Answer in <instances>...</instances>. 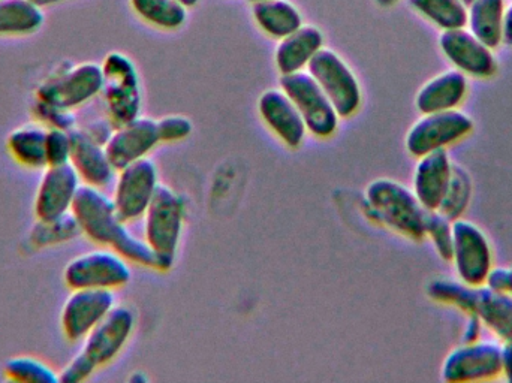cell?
<instances>
[{
  "instance_id": "6da1fadb",
  "label": "cell",
  "mask_w": 512,
  "mask_h": 383,
  "mask_svg": "<svg viewBox=\"0 0 512 383\" xmlns=\"http://www.w3.org/2000/svg\"><path fill=\"white\" fill-rule=\"evenodd\" d=\"M71 211L81 232L90 240L101 246L111 247L126 261L168 271L167 265L149 246L146 238L141 240L126 228L125 220H122L114 207L113 198L105 195L102 189L81 185Z\"/></svg>"
},
{
  "instance_id": "7a4b0ae2",
  "label": "cell",
  "mask_w": 512,
  "mask_h": 383,
  "mask_svg": "<svg viewBox=\"0 0 512 383\" xmlns=\"http://www.w3.org/2000/svg\"><path fill=\"white\" fill-rule=\"evenodd\" d=\"M427 295L474 315L502 342L512 340V295L489 285L471 286L462 280L436 279L427 286Z\"/></svg>"
},
{
  "instance_id": "3957f363",
  "label": "cell",
  "mask_w": 512,
  "mask_h": 383,
  "mask_svg": "<svg viewBox=\"0 0 512 383\" xmlns=\"http://www.w3.org/2000/svg\"><path fill=\"white\" fill-rule=\"evenodd\" d=\"M135 316L125 306L114 309L83 339L78 354L60 372V382L87 381L96 370L110 364L122 352L134 331Z\"/></svg>"
},
{
  "instance_id": "277c9868",
  "label": "cell",
  "mask_w": 512,
  "mask_h": 383,
  "mask_svg": "<svg viewBox=\"0 0 512 383\" xmlns=\"http://www.w3.org/2000/svg\"><path fill=\"white\" fill-rule=\"evenodd\" d=\"M366 201L376 220L412 240L426 238L427 210L414 191L391 179L373 180L366 189Z\"/></svg>"
},
{
  "instance_id": "5b68a950",
  "label": "cell",
  "mask_w": 512,
  "mask_h": 383,
  "mask_svg": "<svg viewBox=\"0 0 512 383\" xmlns=\"http://www.w3.org/2000/svg\"><path fill=\"white\" fill-rule=\"evenodd\" d=\"M185 204L173 189L159 185L144 213V238L171 270L179 249Z\"/></svg>"
},
{
  "instance_id": "8992f818",
  "label": "cell",
  "mask_w": 512,
  "mask_h": 383,
  "mask_svg": "<svg viewBox=\"0 0 512 383\" xmlns=\"http://www.w3.org/2000/svg\"><path fill=\"white\" fill-rule=\"evenodd\" d=\"M102 96L108 117L114 126L126 125L140 117L141 87L137 68L125 54H108L102 62Z\"/></svg>"
},
{
  "instance_id": "52a82bcc",
  "label": "cell",
  "mask_w": 512,
  "mask_h": 383,
  "mask_svg": "<svg viewBox=\"0 0 512 383\" xmlns=\"http://www.w3.org/2000/svg\"><path fill=\"white\" fill-rule=\"evenodd\" d=\"M104 72L98 63L84 62L51 75L36 89V101L74 111L102 92Z\"/></svg>"
},
{
  "instance_id": "ba28073f",
  "label": "cell",
  "mask_w": 512,
  "mask_h": 383,
  "mask_svg": "<svg viewBox=\"0 0 512 383\" xmlns=\"http://www.w3.org/2000/svg\"><path fill=\"white\" fill-rule=\"evenodd\" d=\"M307 72L324 90L340 119L357 113L363 98L360 83L339 54L322 47L310 60Z\"/></svg>"
},
{
  "instance_id": "9c48e42d",
  "label": "cell",
  "mask_w": 512,
  "mask_h": 383,
  "mask_svg": "<svg viewBox=\"0 0 512 383\" xmlns=\"http://www.w3.org/2000/svg\"><path fill=\"white\" fill-rule=\"evenodd\" d=\"M280 89L292 99L300 111L307 132L319 138L333 137L339 126V114L309 72L298 71L282 75Z\"/></svg>"
},
{
  "instance_id": "30bf717a",
  "label": "cell",
  "mask_w": 512,
  "mask_h": 383,
  "mask_svg": "<svg viewBox=\"0 0 512 383\" xmlns=\"http://www.w3.org/2000/svg\"><path fill=\"white\" fill-rule=\"evenodd\" d=\"M69 289L122 288L131 280L128 261L114 250H93L75 256L63 270Z\"/></svg>"
},
{
  "instance_id": "8fae6325",
  "label": "cell",
  "mask_w": 512,
  "mask_h": 383,
  "mask_svg": "<svg viewBox=\"0 0 512 383\" xmlns=\"http://www.w3.org/2000/svg\"><path fill=\"white\" fill-rule=\"evenodd\" d=\"M474 131V120L460 110L423 114L406 135V149L414 158L447 150Z\"/></svg>"
},
{
  "instance_id": "7c38bea8",
  "label": "cell",
  "mask_w": 512,
  "mask_h": 383,
  "mask_svg": "<svg viewBox=\"0 0 512 383\" xmlns=\"http://www.w3.org/2000/svg\"><path fill=\"white\" fill-rule=\"evenodd\" d=\"M453 258L457 276L466 285H487L493 271V252L483 229L465 219L453 222Z\"/></svg>"
},
{
  "instance_id": "4fadbf2b",
  "label": "cell",
  "mask_w": 512,
  "mask_h": 383,
  "mask_svg": "<svg viewBox=\"0 0 512 383\" xmlns=\"http://www.w3.org/2000/svg\"><path fill=\"white\" fill-rule=\"evenodd\" d=\"M501 375L502 345L496 342L463 343L442 364V379L450 383L493 381Z\"/></svg>"
},
{
  "instance_id": "5bb4252c",
  "label": "cell",
  "mask_w": 512,
  "mask_h": 383,
  "mask_svg": "<svg viewBox=\"0 0 512 383\" xmlns=\"http://www.w3.org/2000/svg\"><path fill=\"white\" fill-rule=\"evenodd\" d=\"M113 202L126 223L144 217L158 189V170L152 159L143 158L117 171Z\"/></svg>"
},
{
  "instance_id": "9a60e30c",
  "label": "cell",
  "mask_w": 512,
  "mask_h": 383,
  "mask_svg": "<svg viewBox=\"0 0 512 383\" xmlns=\"http://www.w3.org/2000/svg\"><path fill=\"white\" fill-rule=\"evenodd\" d=\"M116 306L110 289H72L60 313V327L69 342L83 340Z\"/></svg>"
},
{
  "instance_id": "2e32d148",
  "label": "cell",
  "mask_w": 512,
  "mask_h": 383,
  "mask_svg": "<svg viewBox=\"0 0 512 383\" xmlns=\"http://www.w3.org/2000/svg\"><path fill=\"white\" fill-rule=\"evenodd\" d=\"M444 56L466 77L487 80L498 72V60L489 45L477 38L468 27L444 30L439 38Z\"/></svg>"
},
{
  "instance_id": "e0dca14e",
  "label": "cell",
  "mask_w": 512,
  "mask_h": 383,
  "mask_svg": "<svg viewBox=\"0 0 512 383\" xmlns=\"http://www.w3.org/2000/svg\"><path fill=\"white\" fill-rule=\"evenodd\" d=\"M81 185L83 183L80 176L71 162L44 168L33 204L36 220L48 222L71 213L72 204Z\"/></svg>"
},
{
  "instance_id": "ac0fdd59",
  "label": "cell",
  "mask_w": 512,
  "mask_h": 383,
  "mask_svg": "<svg viewBox=\"0 0 512 383\" xmlns=\"http://www.w3.org/2000/svg\"><path fill=\"white\" fill-rule=\"evenodd\" d=\"M158 143V122L149 117H137L126 125L114 128L105 150L111 164L119 171L126 165L147 158Z\"/></svg>"
},
{
  "instance_id": "d6986e66",
  "label": "cell",
  "mask_w": 512,
  "mask_h": 383,
  "mask_svg": "<svg viewBox=\"0 0 512 383\" xmlns=\"http://www.w3.org/2000/svg\"><path fill=\"white\" fill-rule=\"evenodd\" d=\"M258 110L265 125L286 146L297 149L306 137V123L292 99L282 89H271L262 93Z\"/></svg>"
},
{
  "instance_id": "ffe728a7",
  "label": "cell",
  "mask_w": 512,
  "mask_h": 383,
  "mask_svg": "<svg viewBox=\"0 0 512 383\" xmlns=\"http://www.w3.org/2000/svg\"><path fill=\"white\" fill-rule=\"evenodd\" d=\"M454 162L448 150H436L418 158L414 173V193L426 210H439L453 177Z\"/></svg>"
},
{
  "instance_id": "44dd1931",
  "label": "cell",
  "mask_w": 512,
  "mask_h": 383,
  "mask_svg": "<svg viewBox=\"0 0 512 383\" xmlns=\"http://www.w3.org/2000/svg\"><path fill=\"white\" fill-rule=\"evenodd\" d=\"M71 165L80 176L83 185L105 188L113 180L116 168L108 158L105 146L93 140L86 129L71 131Z\"/></svg>"
},
{
  "instance_id": "7402d4cb",
  "label": "cell",
  "mask_w": 512,
  "mask_h": 383,
  "mask_svg": "<svg viewBox=\"0 0 512 383\" xmlns=\"http://www.w3.org/2000/svg\"><path fill=\"white\" fill-rule=\"evenodd\" d=\"M468 92V77L457 69H450L436 75L418 90L415 107L421 114L459 110Z\"/></svg>"
},
{
  "instance_id": "603a6c76",
  "label": "cell",
  "mask_w": 512,
  "mask_h": 383,
  "mask_svg": "<svg viewBox=\"0 0 512 383\" xmlns=\"http://www.w3.org/2000/svg\"><path fill=\"white\" fill-rule=\"evenodd\" d=\"M324 45V35L315 26L298 27L291 35L279 39L274 60L280 75L294 74L307 68L310 60Z\"/></svg>"
},
{
  "instance_id": "cb8c5ba5",
  "label": "cell",
  "mask_w": 512,
  "mask_h": 383,
  "mask_svg": "<svg viewBox=\"0 0 512 383\" xmlns=\"http://www.w3.org/2000/svg\"><path fill=\"white\" fill-rule=\"evenodd\" d=\"M507 0H472L468 5L466 27L492 50L504 44V18Z\"/></svg>"
},
{
  "instance_id": "d4e9b609",
  "label": "cell",
  "mask_w": 512,
  "mask_h": 383,
  "mask_svg": "<svg viewBox=\"0 0 512 383\" xmlns=\"http://www.w3.org/2000/svg\"><path fill=\"white\" fill-rule=\"evenodd\" d=\"M47 129V126L42 123H29L14 129L6 140L11 158L21 167L30 168V170L47 168V156H45Z\"/></svg>"
},
{
  "instance_id": "484cf974",
  "label": "cell",
  "mask_w": 512,
  "mask_h": 383,
  "mask_svg": "<svg viewBox=\"0 0 512 383\" xmlns=\"http://www.w3.org/2000/svg\"><path fill=\"white\" fill-rule=\"evenodd\" d=\"M252 14L262 32L282 39L303 26L300 11L288 0H259L252 3Z\"/></svg>"
},
{
  "instance_id": "4316f807",
  "label": "cell",
  "mask_w": 512,
  "mask_h": 383,
  "mask_svg": "<svg viewBox=\"0 0 512 383\" xmlns=\"http://www.w3.org/2000/svg\"><path fill=\"white\" fill-rule=\"evenodd\" d=\"M44 23V6L35 0H0V36L33 35Z\"/></svg>"
},
{
  "instance_id": "83f0119b",
  "label": "cell",
  "mask_w": 512,
  "mask_h": 383,
  "mask_svg": "<svg viewBox=\"0 0 512 383\" xmlns=\"http://www.w3.org/2000/svg\"><path fill=\"white\" fill-rule=\"evenodd\" d=\"M408 3L442 32L466 27L468 5L463 0H408Z\"/></svg>"
},
{
  "instance_id": "f1b7e54d",
  "label": "cell",
  "mask_w": 512,
  "mask_h": 383,
  "mask_svg": "<svg viewBox=\"0 0 512 383\" xmlns=\"http://www.w3.org/2000/svg\"><path fill=\"white\" fill-rule=\"evenodd\" d=\"M131 6L146 23L167 30L185 24L188 8L182 0H131Z\"/></svg>"
},
{
  "instance_id": "f546056e",
  "label": "cell",
  "mask_w": 512,
  "mask_h": 383,
  "mask_svg": "<svg viewBox=\"0 0 512 383\" xmlns=\"http://www.w3.org/2000/svg\"><path fill=\"white\" fill-rule=\"evenodd\" d=\"M3 375L8 381L18 383L60 382V375H57L48 364L33 357L11 358L3 366Z\"/></svg>"
},
{
  "instance_id": "4dcf8cb0",
  "label": "cell",
  "mask_w": 512,
  "mask_h": 383,
  "mask_svg": "<svg viewBox=\"0 0 512 383\" xmlns=\"http://www.w3.org/2000/svg\"><path fill=\"white\" fill-rule=\"evenodd\" d=\"M472 196V180L468 171L463 170L460 165L454 164L453 177H451L450 188L442 201L441 211L450 220L462 219L463 213L468 208Z\"/></svg>"
},
{
  "instance_id": "1f68e13d",
  "label": "cell",
  "mask_w": 512,
  "mask_h": 383,
  "mask_svg": "<svg viewBox=\"0 0 512 383\" xmlns=\"http://www.w3.org/2000/svg\"><path fill=\"white\" fill-rule=\"evenodd\" d=\"M78 234H83V232L71 211L59 219L48 220V222L38 220L36 226H33L32 241L41 246H48V244L72 240Z\"/></svg>"
},
{
  "instance_id": "d6a6232c",
  "label": "cell",
  "mask_w": 512,
  "mask_h": 383,
  "mask_svg": "<svg viewBox=\"0 0 512 383\" xmlns=\"http://www.w3.org/2000/svg\"><path fill=\"white\" fill-rule=\"evenodd\" d=\"M426 237L432 240L439 258L451 261L454 243L453 220L448 219L441 211L427 210Z\"/></svg>"
},
{
  "instance_id": "836d02e7",
  "label": "cell",
  "mask_w": 512,
  "mask_h": 383,
  "mask_svg": "<svg viewBox=\"0 0 512 383\" xmlns=\"http://www.w3.org/2000/svg\"><path fill=\"white\" fill-rule=\"evenodd\" d=\"M71 150V132L56 128L47 129V141H45L47 167L69 164L71 162Z\"/></svg>"
},
{
  "instance_id": "e575fe53",
  "label": "cell",
  "mask_w": 512,
  "mask_h": 383,
  "mask_svg": "<svg viewBox=\"0 0 512 383\" xmlns=\"http://www.w3.org/2000/svg\"><path fill=\"white\" fill-rule=\"evenodd\" d=\"M35 116L38 117L39 123L47 128L63 129L68 132L77 128L74 113L63 110V108L51 107V105L36 101Z\"/></svg>"
},
{
  "instance_id": "d590c367",
  "label": "cell",
  "mask_w": 512,
  "mask_h": 383,
  "mask_svg": "<svg viewBox=\"0 0 512 383\" xmlns=\"http://www.w3.org/2000/svg\"><path fill=\"white\" fill-rule=\"evenodd\" d=\"M192 123L185 116H167L158 122L159 141L176 143L191 135Z\"/></svg>"
},
{
  "instance_id": "8d00e7d4",
  "label": "cell",
  "mask_w": 512,
  "mask_h": 383,
  "mask_svg": "<svg viewBox=\"0 0 512 383\" xmlns=\"http://www.w3.org/2000/svg\"><path fill=\"white\" fill-rule=\"evenodd\" d=\"M487 285L512 295V267L493 268Z\"/></svg>"
},
{
  "instance_id": "74e56055",
  "label": "cell",
  "mask_w": 512,
  "mask_h": 383,
  "mask_svg": "<svg viewBox=\"0 0 512 383\" xmlns=\"http://www.w3.org/2000/svg\"><path fill=\"white\" fill-rule=\"evenodd\" d=\"M114 128H116V126L111 122H95L86 129V132L93 138V140L98 141L99 144L105 146V144L108 143V140H110L111 135H113Z\"/></svg>"
},
{
  "instance_id": "f35d334b",
  "label": "cell",
  "mask_w": 512,
  "mask_h": 383,
  "mask_svg": "<svg viewBox=\"0 0 512 383\" xmlns=\"http://www.w3.org/2000/svg\"><path fill=\"white\" fill-rule=\"evenodd\" d=\"M502 375L512 382V340L502 345Z\"/></svg>"
},
{
  "instance_id": "ab89813d",
  "label": "cell",
  "mask_w": 512,
  "mask_h": 383,
  "mask_svg": "<svg viewBox=\"0 0 512 383\" xmlns=\"http://www.w3.org/2000/svg\"><path fill=\"white\" fill-rule=\"evenodd\" d=\"M469 316V324L465 330V336H463V343L477 342L478 336L481 331V321L474 315Z\"/></svg>"
},
{
  "instance_id": "60d3db41",
  "label": "cell",
  "mask_w": 512,
  "mask_h": 383,
  "mask_svg": "<svg viewBox=\"0 0 512 383\" xmlns=\"http://www.w3.org/2000/svg\"><path fill=\"white\" fill-rule=\"evenodd\" d=\"M504 45L512 48V2L507 5L504 18Z\"/></svg>"
},
{
  "instance_id": "b9f144b4",
  "label": "cell",
  "mask_w": 512,
  "mask_h": 383,
  "mask_svg": "<svg viewBox=\"0 0 512 383\" xmlns=\"http://www.w3.org/2000/svg\"><path fill=\"white\" fill-rule=\"evenodd\" d=\"M35 2H38L41 6H51V5H57V3H63L66 2V0H35ZM183 3H185L186 6H194L195 3H198V0H182Z\"/></svg>"
},
{
  "instance_id": "7bdbcfd3",
  "label": "cell",
  "mask_w": 512,
  "mask_h": 383,
  "mask_svg": "<svg viewBox=\"0 0 512 383\" xmlns=\"http://www.w3.org/2000/svg\"><path fill=\"white\" fill-rule=\"evenodd\" d=\"M129 382L132 383H146L149 382V378H147L146 375H144L143 372H135L134 375L129 378Z\"/></svg>"
},
{
  "instance_id": "ee69618b",
  "label": "cell",
  "mask_w": 512,
  "mask_h": 383,
  "mask_svg": "<svg viewBox=\"0 0 512 383\" xmlns=\"http://www.w3.org/2000/svg\"><path fill=\"white\" fill-rule=\"evenodd\" d=\"M381 6H391L397 2V0H376Z\"/></svg>"
},
{
  "instance_id": "f6af8a7d",
  "label": "cell",
  "mask_w": 512,
  "mask_h": 383,
  "mask_svg": "<svg viewBox=\"0 0 512 383\" xmlns=\"http://www.w3.org/2000/svg\"><path fill=\"white\" fill-rule=\"evenodd\" d=\"M463 2H465V3H466V5H469V3H471V2H472V0H463Z\"/></svg>"
},
{
  "instance_id": "bcb514c9",
  "label": "cell",
  "mask_w": 512,
  "mask_h": 383,
  "mask_svg": "<svg viewBox=\"0 0 512 383\" xmlns=\"http://www.w3.org/2000/svg\"><path fill=\"white\" fill-rule=\"evenodd\" d=\"M249 3L259 2V0H248Z\"/></svg>"
}]
</instances>
